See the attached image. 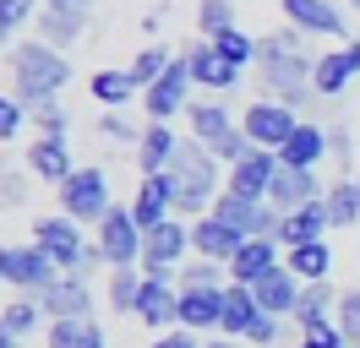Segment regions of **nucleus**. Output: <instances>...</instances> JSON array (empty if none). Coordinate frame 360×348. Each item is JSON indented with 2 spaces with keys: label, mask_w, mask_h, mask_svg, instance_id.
I'll use <instances>...</instances> for the list:
<instances>
[{
  "label": "nucleus",
  "mask_w": 360,
  "mask_h": 348,
  "mask_svg": "<svg viewBox=\"0 0 360 348\" xmlns=\"http://www.w3.org/2000/svg\"><path fill=\"white\" fill-rule=\"evenodd\" d=\"M311 65L316 55L306 49V33L300 27H278L268 39H257V76H262V98H278V104H290L300 120H311L316 104H328V98H316L311 87Z\"/></svg>",
  "instance_id": "1"
},
{
  "label": "nucleus",
  "mask_w": 360,
  "mask_h": 348,
  "mask_svg": "<svg viewBox=\"0 0 360 348\" xmlns=\"http://www.w3.org/2000/svg\"><path fill=\"white\" fill-rule=\"evenodd\" d=\"M6 65H11V93H17V104H22L27 114L60 104V93L71 87L66 49H55V44H44V39L11 44V49H6Z\"/></svg>",
  "instance_id": "2"
},
{
  "label": "nucleus",
  "mask_w": 360,
  "mask_h": 348,
  "mask_svg": "<svg viewBox=\"0 0 360 348\" xmlns=\"http://www.w3.org/2000/svg\"><path fill=\"white\" fill-rule=\"evenodd\" d=\"M169 191H175V213L180 218H202L213 213V201H219V180H224V163L213 158V152L197 142V136H180L175 158H169Z\"/></svg>",
  "instance_id": "3"
},
{
  "label": "nucleus",
  "mask_w": 360,
  "mask_h": 348,
  "mask_svg": "<svg viewBox=\"0 0 360 348\" xmlns=\"http://www.w3.org/2000/svg\"><path fill=\"white\" fill-rule=\"evenodd\" d=\"M186 126H191V136H197V142H202L224 169H229V163H240V158L251 152V136L240 130V120L224 109V98H191Z\"/></svg>",
  "instance_id": "4"
},
{
  "label": "nucleus",
  "mask_w": 360,
  "mask_h": 348,
  "mask_svg": "<svg viewBox=\"0 0 360 348\" xmlns=\"http://www.w3.org/2000/svg\"><path fill=\"white\" fill-rule=\"evenodd\" d=\"M55 196H60V213L71 218V223H98V218L110 213V174L98 169V163H77V169L55 185Z\"/></svg>",
  "instance_id": "5"
},
{
  "label": "nucleus",
  "mask_w": 360,
  "mask_h": 348,
  "mask_svg": "<svg viewBox=\"0 0 360 348\" xmlns=\"http://www.w3.org/2000/svg\"><path fill=\"white\" fill-rule=\"evenodd\" d=\"M186 256H191V223H186V218H164L158 229L142 234V272H148V278L175 283Z\"/></svg>",
  "instance_id": "6"
},
{
  "label": "nucleus",
  "mask_w": 360,
  "mask_h": 348,
  "mask_svg": "<svg viewBox=\"0 0 360 348\" xmlns=\"http://www.w3.org/2000/svg\"><path fill=\"white\" fill-rule=\"evenodd\" d=\"M191 60H186V49H180L175 60L164 65V76H158L153 87H142V109H148V120H175V114H186L191 109Z\"/></svg>",
  "instance_id": "7"
},
{
  "label": "nucleus",
  "mask_w": 360,
  "mask_h": 348,
  "mask_svg": "<svg viewBox=\"0 0 360 348\" xmlns=\"http://www.w3.org/2000/svg\"><path fill=\"white\" fill-rule=\"evenodd\" d=\"M98 229V250H104V267L120 272V267H142V229H136L131 207H110V213L93 223Z\"/></svg>",
  "instance_id": "8"
},
{
  "label": "nucleus",
  "mask_w": 360,
  "mask_h": 348,
  "mask_svg": "<svg viewBox=\"0 0 360 348\" xmlns=\"http://www.w3.org/2000/svg\"><path fill=\"white\" fill-rule=\"evenodd\" d=\"M33 245H39L60 272H77L93 239H82V223H71L66 213H55V218H33Z\"/></svg>",
  "instance_id": "9"
},
{
  "label": "nucleus",
  "mask_w": 360,
  "mask_h": 348,
  "mask_svg": "<svg viewBox=\"0 0 360 348\" xmlns=\"http://www.w3.org/2000/svg\"><path fill=\"white\" fill-rule=\"evenodd\" d=\"M295 126H300V114H295L290 104H278V98H257V104L240 114V130L251 136V147H268V152L284 147Z\"/></svg>",
  "instance_id": "10"
},
{
  "label": "nucleus",
  "mask_w": 360,
  "mask_h": 348,
  "mask_svg": "<svg viewBox=\"0 0 360 348\" xmlns=\"http://www.w3.org/2000/svg\"><path fill=\"white\" fill-rule=\"evenodd\" d=\"M88 17H93V0H44L39 17H33V27H39L44 44L66 49V44H77L88 33Z\"/></svg>",
  "instance_id": "11"
},
{
  "label": "nucleus",
  "mask_w": 360,
  "mask_h": 348,
  "mask_svg": "<svg viewBox=\"0 0 360 348\" xmlns=\"http://www.w3.org/2000/svg\"><path fill=\"white\" fill-rule=\"evenodd\" d=\"M33 300L44 304L49 321H71V316H93V310H98V304H93V283L77 278V272H55Z\"/></svg>",
  "instance_id": "12"
},
{
  "label": "nucleus",
  "mask_w": 360,
  "mask_h": 348,
  "mask_svg": "<svg viewBox=\"0 0 360 348\" xmlns=\"http://www.w3.org/2000/svg\"><path fill=\"white\" fill-rule=\"evenodd\" d=\"M284 22L306 39H349V22L338 0H284Z\"/></svg>",
  "instance_id": "13"
},
{
  "label": "nucleus",
  "mask_w": 360,
  "mask_h": 348,
  "mask_svg": "<svg viewBox=\"0 0 360 348\" xmlns=\"http://www.w3.org/2000/svg\"><path fill=\"white\" fill-rule=\"evenodd\" d=\"M273 174H278V152H268V147H251L240 163H229L224 169V191H235V196H251V201H268V191H273Z\"/></svg>",
  "instance_id": "14"
},
{
  "label": "nucleus",
  "mask_w": 360,
  "mask_h": 348,
  "mask_svg": "<svg viewBox=\"0 0 360 348\" xmlns=\"http://www.w3.org/2000/svg\"><path fill=\"white\" fill-rule=\"evenodd\" d=\"M131 218H136V229L148 234V229H158L164 218H180L175 213V191H169V174H142V185L131 191Z\"/></svg>",
  "instance_id": "15"
},
{
  "label": "nucleus",
  "mask_w": 360,
  "mask_h": 348,
  "mask_svg": "<svg viewBox=\"0 0 360 348\" xmlns=\"http://www.w3.org/2000/svg\"><path fill=\"white\" fill-rule=\"evenodd\" d=\"M246 245V234L240 229H229L224 218H213V213H202V218H191V256H202V261H235V250Z\"/></svg>",
  "instance_id": "16"
},
{
  "label": "nucleus",
  "mask_w": 360,
  "mask_h": 348,
  "mask_svg": "<svg viewBox=\"0 0 360 348\" xmlns=\"http://www.w3.org/2000/svg\"><path fill=\"white\" fill-rule=\"evenodd\" d=\"M186 60H191V82L197 87H207V93H213V98H224L229 87H240V76H246V71H240V65H229L224 55H219V49H213V44H191V49H186Z\"/></svg>",
  "instance_id": "17"
},
{
  "label": "nucleus",
  "mask_w": 360,
  "mask_h": 348,
  "mask_svg": "<svg viewBox=\"0 0 360 348\" xmlns=\"http://www.w3.org/2000/svg\"><path fill=\"white\" fill-rule=\"evenodd\" d=\"M278 267H284V245H278V239H246V245L235 250V261H229V283L257 288V283L268 278V272H278Z\"/></svg>",
  "instance_id": "18"
},
{
  "label": "nucleus",
  "mask_w": 360,
  "mask_h": 348,
  "mask_svg": "<svg viewBox=\"0 0 360 348\" xmlns=\"http://www.w3.org/2000/svg\"><path fill=\"white\" fill-rule=\"evenodd\" d=\"M175 304H180V288L175 283H164V278H148L142 272V288H136V321L142 326H153V332H169L175 326Z\"/></svg>",
  "instance_id": "19"
},
{
  "label": "nucleus",
  "mask_w": 360,
  "mask_h": 348,
  "mask_svg": "<svg viewBox=\"0 0 360 348\" xmlns=\"http://www.w3.org/2000/svg\"><path fill=\"white\" fill-rule=\"evenodd\" d=\"M55 272H60V267H55V261H49L44 250L33 245V239H27V245H11V261H6V283H11L17 294H39V288H44Z\"/></svg>",
  "instance_id": "20"
},
{
  "label": "nucleus",
  "mask_w": 360,
  "mask_h": 348,
  "mask_svg": "<svg viewBox=\"0 0 360 348\" xmlns=\"http://www.w3.org/2000/svg\"><path fill=\"white\" fill-rule=\"evenodd\" d=\"M322 158H328V126L322 120H300L290 130V142L278 147L284 169H322Z\"/></svg>",
  "instance_id": "21"
},
{
  "label": "nucleus",
  "mask_w": 360,
  "mask_h": 348,
  "mask_svg": "<svg viewBox=\"0 0 360 348\" xmlns=\"http://www.w3.org/2000/svg\"><path fill=\"white\" fill-rule=\"evenodd\" d=\"M322 191H328V185H322L316 169H284V163H278L268 201L278 207V213H295V207H306V201H322Z\"/></svg>",
  "instance_id": "22"
},
{
  "label": "nucleus",
  "mask_w": 360,
  "mask_h": 348,
  "mask_svg": "<svg viewBox=\"0 0 360 348\" xmlns=\"http://www.w3.org/2000/svg\"><path fill=\"white\" fill-rule=\"evenodd\" d=\"M219 304H224V288H180V304H175V326L186 332H219Z\"/></svg>",
  "instance_id": "23"
},
{
  "label": "nucleus",
  "mask_w": 360,
  "mask_h": 348,
  "mask_svg": "<svg viewBox=\"0 0 360 348\" xmlns=\"http://www.w3.org/2000/svg\"><path fill=\"white\" fill-rule=\"evenodd\" d=\"M22 163H27V174H33V180H44V185H60V180L77 169L71 147H66V142H55V136H33Z\"/></svg>",
  "instance_id": "24"
},
{
  "label": "nucleus",
  "mask_w": 360,
  "mask_h": 348,
  "mask_svg": "<svg viewBox=\"0 0 360 348\" xmlns=\"http://www.w3.org/2000/svg\"><path fill=\"white\" fill-rule=\"evenodd\" d=\"M355 76L360 71H355V60H349L344 49H328V55H316V65H311V87H316V98H328V104H338Z\"/></svg>",
  "instance_id": "25"
},
{
  "label": "nucleus",
  "mask_w": 360,
  "mask_h": 348,
  "mask_svg": "<svg viewBox=\"0 0 360 348\" xmlns=\"http://www.w3.org/2000/svg\"><path fill=\"white\" fill-rule=\"evenodd\" d=\"M88 93L104 109H131V98H142V82L131 76V65H104L88 76Z\"/></svg>",
  "instance_id": "26"
},
{
  "label": "nucleus",
  "mask_w": 360,
  "mask_h": 348,
  "mask_svg": "<svg viewBox=\"0 0 360 348\" xmlns=\"http://www.w3.org/2000/svg\"><path fill=\"white\" fill-rule=\"evenodd\" d=\"M175 147H180L175 126H164V120H148L142 142H136V174H164V169H169V158H175Z\"/></svg>",
  "instance_id": "27"
},
{
  "label": "nucleus",
  "mask_w": 360,
  "mask_h": 348,
  "mask_svg": "<svg viewBox=\"0 0 360 348\" xmlns=\"http://www.w3.org/2000/svg\"><path fill=\"white\" fill-rule=\"evenodd\" d=\"M328 207L322 201H306V207H295V213H284V229H278V245L284 250H295V245H311V239H328Z\"/></svg>",
  "instance_id": "28"
},
{
  "label": "nucleus",
  "mask_w": 360,
  "mask_h": 348,
  "mask_svg": "<svg viewBox=\"0 0 360 348\" xmlns=\"http://www.w3.org/2000/svg\"><path fill=\"white\" fill-rule=\"evenodd\" d=\"M300 288H306V283L295 278L290 267H278V272H268V278L257 283L251 294H257V304H262L268 316H284V321H290V316H295V304H300Z\"/></svg>",
  "instance_id": "29"
},
{
  "label": "nucleus",
  "mask_w": 360,
  "mask_h": 348,
  "mask_svg": "<svg viewBox=\"0 0 360 348\" xmlns=\"http://www.w3.org/2000/svg\"><path fill=\"white\" fill-rule=\"evenodd\" d=\"M44 348H110L98 316H71V321H49L44 326Z\"/></svg>",
  "instance_id": "30"
},
{
  "label": "nucleus",
  "mask_w": 360,
  "mask_h": 348,
  "mask_svg": "<svg viewBox=\"0 0 360 348\" xmlns=\"http://www.w3.org/2000/svg\"><path fill=\"white\" fill-rule=\"evenodd\" d=\"M257 294L246 283H224V304H219V337H246V326L257 321Z\"/></svg>",
  "instance_id": "31"
},
{
  "label": "nucleus",
  "mask_w": 360,
  "mask_h": 348,
  "mask_svg": "<svg viewBox=\"0 0 360 348\" xmlns=\"http://www.w3.org/2000/svg\"><path fill=\"white\" fill-rule=\"evenodd\" d=\"M322 207H328V223H333V229L360 223V185H355V174H338V180H328Z\"/></svg>",
  "instance_id": "32"
},
{
  "label": "nucleus",
  "mask_w": 360,
  "mask_h": 348,
  "mask_svg": "<svg viewBox=\"0 0 360 348\" xmlns=\"http://www.w3.org/2000/svg\"><path fill=\"white\" fill-rule=\"evenodd\" d=\"M333 310H338V288H333V283H306V288H300V304H295L290 321L306 332V326L333 321Z\"/></svg>",
  "instance_id": "33"
},
{
  "label": "nucleus",
  "mask_w": 360,
  "mask_h": 348,
  "mask_svg": "<svg viewBox=\"0 0 360 348\" xmlns=\"http://www.w3.org/2000/svg\"><path fill=\"white\" fill-rule=\"evenodd\" d=\"M284 267H290L300 283H328V272H333V250H328V239H311V245L284 250Z\"/></svg>",
  "instance_id": "34"
},
{
  "label": "nucleus",
  "mask_w": 360,
  "mask_h": 348,
  "mask_svg": "<svg viewBox=\"0 0 360 348\" xmlns=\"http://www.w3.org/2000/svg\"><path fill=\"white\" fill-rule=\"evenodd\" d=\"M0 321H6V326H11V332H17V337L27 343V337H33V332H39L49 316H44V304L33 300V294H17L11 304H0Z\"/></svg>",
  "instance_id": "35"
},
{
  "label": "nucleus",
  "mask_w": 360,
  "mask_h": 348,
  "mask_svg": "<svg viewBox=\"0 0 360 348\" xmlns=\"http://www.w3.org/2000/svg\"><path fill=\"white\" fill-rule=\"evenodd\" d=\"M136 288H142V267H120V272H110V283H104V300H110V310L131 316V310H136Z\"/></svg>",
  "instance_id": "36"
},
{
  "label": "nucleus",
  "mask_w": 360,
  "mask_h": 348,
  "mask_svg": "<svg viewBox=\"0 0 360 348\" xmlns=\"http://www.w3.org/2000/svg\"><path fill=\"white\" fill-rule=\"evenodd\" d=\"M142 130H148V126H136L131 109H104V120H98V136H104V142L131 147V152H136V142H142Z\"/></svg>",
  "instance_id": "37"
},
{
  "label": "nucleus",
  "mask_w": 360,
  "mask_h": 348,
  "mask_svg": "<svg viewBox=\"0 0 360 348\" xmlns=\"http://www.w3.org/2000/svg\"><path fill=\"white\" fill-rule=\"evenodd\" d=\"M207 44H213L229 65H240V71H246V65H257V39H251L246 27H224L219 39H207Z\"/></svg>",
  "instance_id": "38"
},
{
  "label": "nucleus",
  "mask_w": 360,
  "mask_h": 348,
  "mask_svg": "<svg viewBox=\"0 0 360 348\" xmlns=\"http://www.w3.org/2000/svg\"><path fill=\"white\" fill-rule=\"evenodd\" d=\"M180 49H169V44H142V49H136V60H131V76L142 87H153L158 76H164V65L175 60Z\"/></svg>",
  "instance_id": "39"
},
{
  "label": "nucleus",
  "mask_w": 360,
  "mask_h": 348,
  "mask_svg": "<svg viewBox=\"0 0 360 348\" xmlns=\"http://www.w3.org/2000/svg\"><path fill=\"white\" fill-rule=\"evenodd\" d=\"M229 283V267L224 261H186V267H180V278H175V288H224Z\"/></svg>",
  "instance_id": "40"
},
{
  "label": "nucleus",
  "mask_w": 360,
  "mask_h": 348,
  "mask_svg": "<svg viewBox=\"0 0 360 348\" xmlns=\"http://www.w3.org/2000/svg\"><path fill=\"white\" fill-rule=\"evenodd\" d=\"M39 17V0H0V49L17 44V27Z\"/></svg>",
  "instance_id": "41"
},
{
  "label": "nucleus",
  "mask_w": 360,
  "mask_h": 348,
  "mask_svg": "<svg viewBox=\"0 0 360 348\" xmlns=\"http://www.w3.org/2000/svg\"><path fill=\"white\" fill-rule=\"evenodd\" d=\"M224 27H235V0H202V6H197V33H202V39H219Z\"/></svg>",
  "instance_id": "42"
},
{
  "label": "nucleus",
  "mask_w": 360,
  "mask_h": 348,
  "mask_svg": "<svg viewBox=\"0 0 360 348\" xmlns=\"http://www.w3.org/2000/svg\"><path fill=\"white\" fill-rule=\"evenodd\" d=\"M328 158L338 163V174H349V169L360 163V147H355V136H349V126H344V120H333V126H328Z\"/></svg>",
  "instance_id": "43"
},
{
  "label": "nucleus",
  "mask_w": 360,
  "mask_h": 348,
  "mask_svg": "<svg viewBox=\"0 0 360 348\" xmlns=\"http://www.w3.org/2000/svg\"><path fill=\"white\" fill-rule=\"evenodd\" d=\"M246 348H278L284 343V316H268V310H257V321L246 326Z\"/></svg>",
  "instance_id": "44"
},
{
  "label": "nucleus",
  "mask_w": 360,
  "mask_h": 348,
  "mask_svg": "<svg viewBox=\"0 0 360 348\" xmlns=\"http://www.w3.org/2000/svg\"><path fill=\"white\" fill-rule=\"evenodd\" d=\"M333 321H338V332L349 337V348H360V288H344V294H338Z\"/></svg>",
  "instance_id": "45"
},
{
  "label": "nucleus",
  "mask_w": 360,
  "mask_h": 348,
  "mask_svg": "<svg viewBox=\"0 0 360 348\" xmlns=\"http://www.w3.org/2000/svg\"><path fill=\"white\" fill-rule=\"evenodd\" d=\"M33 191V174L27 169H0V207H22Z\"/></svg>",
  "instance_id": "46"
},
{
  "label": "nucleus",
  "mask_w": 360,
  "mask_h": 348,
  "mask_svg": "<svg viewBox=\"0 0 360 348\" xmlns=\"http://www.w3.org/2000/svg\"><path fill=\"white\" fill-rule=\"evenodd\" d=\"M27 126L39 130V136H55V142H66L71 120H66V109H60V104H49V109H39V114H27Z\"/></svg>",
  "instance_id": "47"
},
{
  "label": "nucleus",
  "mask_w": 360,
  "mask_h": 348,
  "mask_svg": "<svg viewBox=\"0 0 360 348\" xmlns=\"http://www.w3.org/2000/svg\"><path fill=\"white\" fill-rule=\"evenodd\" d=\"M22 126H27V109L17 104V93L6 87V93H0V142H11Z\"/></svg>",
  "instance_id": "48"
},
{
  "label": "nucleus",
  "mask_w": 360,
  "mask_h": 348,
  "mask_svg": "<svg viewBox=\"0 0 360 348\" xmlns=\"http://www.w3.org/2000/svg\"><path fill=\"white\" fill-rule=\"evenodd\" d=\"M300 348H349V337L338 332V321H322V326H306V332H300Z\"/></svg>",
  "instance_id": "49"
},
{
  "label": "nucleus",
  "mask_w": 360,
  "mask_h": 348,
  "mask_svg": "<svg viewBox=\"0 0 360 348\" xmlns=\"http://www.w3.org/2000/svg\"><path fill=\"white\" fill-rule=\"evenodd\" d=\"M148 348H202V337H197V332H186V326H169V332H158Z\"/></svg>",
  "instance_id": "50"
},
{
  "label": "nucleus",
  "mask_w": 360,
  "mask_h": 348,
  "mask_svg": "<svg viewBox=\"0 0 360 348\" xmlns=\"http://www.w3.org/2000/svg\"><path fill=\"white\" fill-rule=\"evenodd\" d=\"M164 17H169V6H153V11L142 17V27H148V33H158V27H164Z\"/></svg>",
  "instance_id": "51"
},
{
  "label": "nucleus",
  "mask_w": 360,
  "mask_h": 348,
  "mask_svg": "<svg viewBox=\"0 0 360 348\" xmlns=\"http://www.w3.org/2000/svg\"><path fill=\"white\" fill-rule=\"evenodd\" d=\"M0 348H27V343H22V337H17V332H11L6 321H0Z\"/></svg>",
  "instance_id": "52"
},
{
  "label": "nucleus",
  "mask_w": 360,
  "mask_h": 348,
  "mask_svg": "<svg viewBox=\"0 0 360 348\" xmlns=\"http://www.w3.org/2000/svg\"><path fill=\"white\" fill-rule=\"evenodd\" d=\"M202 348H246V343H240V337H219V332H213V337H207Z\"/></svg>",
  "instance_id": "53"
},
{
  "label": "nucleus",
  "mask_w": 360,
  "mask_h": 348,
  "mask_svg": "<svg viewBox=\"0 0 360 348\" xmlns=\"http://www.w3.org/2000/svg\"><path fill=\"white\" fill-rule=\"evenodd\" d=\"M6 261H11V245H0V283H6Z\"/></svg>",
  "instance_id": "54"
},
{
  "label": "nucleus",
  "mask_w": 360,
  "mask_h": 348,
  "mask_svg": "<svg viewBox=\"0 0 360 348\" xmlns=\"http://www.w3.org/2000/svg\"><path fill=\"white\" fill-rule=\"evenodd\" d=\"M349 6H355V11H360V0H349Z\"/></svg>",
  "instance_id": "55"
},
{
  "label": "nucleus",
  "mask_w": 360,
  "mask_h": 348,
  "mask_svg": "<svg viewBox=\"0 0 360 348\" xmlns=\"http://www.w3.org/2000/svg\"><path fill=\"white\" fill-rule=\"evenodd\" d=\"M39 6H44V0H39Z\"/></svg>",
  "instance_id": "56"
}]
</instances>
